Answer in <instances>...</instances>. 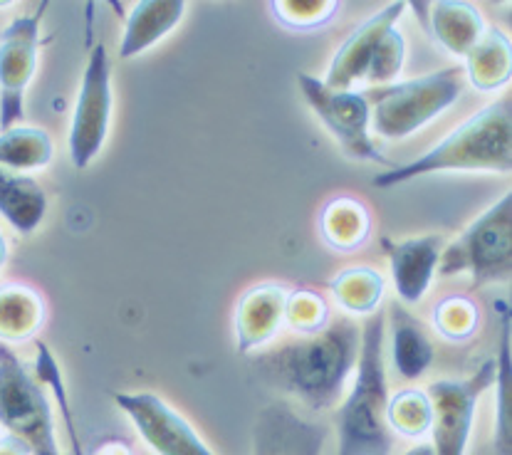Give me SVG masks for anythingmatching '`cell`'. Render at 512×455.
Returning a JSON list of instances; mask_svg holds the SVG:
<instances>
[{
  "instance_id": "cell-1",
  "label": "cell",
  "mask_w": 512,
  "mask_h": 455,
  "mask_svg": "<svg viewBox=\"0 0 512 455\" xmlns=\"http://www.w3.org/2000/svg\"><path fill=\"white\" fill-rule=\"evenodd\" d=\"M362 347V327L354 319H329L325 329L302 334L253 359L268 384L295 396L312 411L332 409L352 379Z\"/></svg>"
},
{
  "instance_id": "cell-2",
  "label": "cell",
  "mask_w": 512,
  "mask_h": 455,
  "mask_svg": "<svg viewBox=\"0 0 512 455\" xmlns=\"http://www.w3.org/2000/svg\"><path fill=\"white\" fill-rule=\"evenodd\" d=\"M510 174L512 171V99L510 94L485 104L453 129L441 144L409 164L374 176L376 188H396L431 174Z\"/></svg>"
},
{
  "instance_id": "cell-3",
  "label": "cell",
  "mask_w": 512,
  "mask_h": 455,
  "mask_svg": "<svg viewBox=\"0 0 512 455\" xmlns=\"http://www.w3.org/2000/svg\"><path fill=\"white\" fill-rule=\"evenodd\" d=\"M386 317L374 312L362 327V347L354 366V381L337 411V451L334 455H391L394 433L386 423L389 381L384 364Z\"/></svg>"
},
{
  "instance_id": "cell-4",
  "label": "cell",
  "mask_w": 512,
  "mask_h": 455,
  "mask_svg": "<svg viewBox=\"0 0 512 455\" xmlns=\"http://www.w3.org/2000/svg\"><path fill=\"white\" fill-rule=\"evenodd\" d=\"M466 90L463 67H446L414 80H396L394 85L374 87L367 94L369 127L376 137L401 141L414 137L423 127L453 107Z\"/></svg>"
},
{
  "instance_id": "cell-5",
  "label": "cell",
  "mask_w": 512,
  "mask_h": 455,
  "mask_svg": "<svg viewBox=\"0 0 512 455\" xmlns=\"http://www.w3.org/2000/svg\"><path fill=\"white\" fill-rule=\"evenodd\" d=\"M512 273V193L480 213L453 243H446L438 263L441 277L470 275L473 287L503 282Z\"/></svg>"
},
{
  "instance_id": "cell-6",
  "label": "cell",
  "mask_w": 512,
  "mask_h": 455,
  "mask_svg": "<svg viewBox=\"0 0 512 455\" xmlns=\"http://www.w3.org/2000/svg\"><path fill=\"white\" fill-rule=\"evenodd\" d=\"M0 426L33 455H62L43 384L5 344H0Z\"/></svg>"
},
{
  "instance_id": "cell-7",
  "label": "cell",
  "mask_w": 512,
  "mask_h": 455,
  "mask_svg": "<svg viewBox=\"0 0 512 455\" xmlns=\"http://www.w3.org/2000/svg\"><path fill=\"white\" fill-rule=\"evenodd\" d=\"M297 85L315 117L325 124L327 132L339 141V146L349 156L359 161H374V164L384 166V171L394 169V161L386 159L372 139V127H369L372 114H369L367 94L329 90L320 77L310 75V72H300Z\"/></svg>"
},
{
  "instance_id": "cell-8",
  "label": "cell",
  "mask_w": 512,
  "mask_h": 455,
  "mask_svg": "<svg viewBox=\"0 0 512 455\" xmlns=\"http://www.w3.org/2000/svg\"><path fill=\"white\" fill-rule=\"evenodd\" d=\"M495 381V359H485L466 379H441L428 384L431 399V448L436 455H466L473 436L478 401Z\"/></svg>"
},
{
  "instance_id": "cell-9",
  "label": "cell",
  "mask_w": 512,
  "mask_h": 455,
  "mask_svg": "<svg viewBox=\"0 0 512 455\" xmlns=\"http://www.w3.org/2000/svg\"><path fill=\"white\" fill-rule=\"evenodd\" d=\"M112 109V62H109L107 47L94 45L85 65V75H82L80 92H77L70 139H67L72 166L77 171H85L102 154L109 127H112Z\"/></svg>"
},
{
  "instance_id": "cell-10",
  "label": "cell",
  "mask_w": 512,
  "mask_h": 455,
  "mask_svg": "<svg viewBox=\"0 0 512 455\" xmlns=\"http://www.w3.org/2000/svg\"><path fill=\"white\" fill-rule=\"evenodd\" d=\"M47 0L30 15H18L0 30V132L15 127L25 112V92L40 62V25Z\"/></svg>"
},
{
  "instance_id": "cell-11",
  "label": "cell",
  "mask_w": 512,
  "mask_h": 455,
  "mask_svg": "<svg viewBox=\"0 0 512 455\" xmlns=\"http://www.w3.org/2000/svg\"><path fill=\"white\" fill-rule=\"evenodd\" d=\"M112 399L156 455H216L196 428L154 391H119Z\"/></svg>"
},
{
  "instance_id": "cell-12",
  "label": "cell",
  "mask_w": 512,
  "mask_h": 455,
  "mask_svg": "<svg viewBox=\"0 0 512 455\" xmlns=\"http://www.w3.org/2000/svg\"><path fill=\"white\" fill-rule=\"evenodd\" d=\"M404 10L406 3H401V0L389 3L386 8H381L379 13H374L372 18L364 20V23L344 40L342 47L334 52L332 62H329L327 77L322 80L329 90H352V85L367 80L369 65H372L381 40H384V35L389 33L391 28H396V23L401 20Z\"/></svg>"
},
{
  "instance_id": "cell-13",
  "label": "cell",
  "mask_w": 512,
  "mask_h": 455,
  "mask_svg": "<svg viewBox=\"0 0 512 455\" xmlns=\"http://www.w3.org/2000/svg\"><path fill=\"white\" fill-rule=\"evenodd\" d=\"M384 255L391 265V280H394L396 295L404 305H419L433 285L438 273L441 253L446 248V238L438 233L419 235L406 240H381Z\"/></svg>"
},
{
  "instance_id": "cell-14",
  "label": "cell",
  "mask_w": 512,
  "mask_h": 455,
  "mask_svg": "<svg viewBox=\"0 0 512 455\" xmlns=\"http://www.w3.org/2000/svg\"><path fill=\"white\" fill-rule=\"evenodd\" d=\"M287 290L280 282H260L243 292L235 307V349L238 354H250L260 347H268L280 329L285 327Z\"/></svg>"
},
{
  "instance_id": "cell-15",
  "label": "cell",
  "mask_w": 512,
  "mask_h": 455,
  "mask_svg": "<svg viewBox=\"0 0 512 455\" xmlns=\"http://www.w3.org/2000/svg\"><path fill=\"white\" fill-rule=\"evenodd\" d=\"M188 5L184 0H141L129 13L124 25L119 55L122 60H134L144 55L156 43L174 33L176 25L184 20Z\"/></svg>"
},
{
  "instance_id": "cell-16",
  "label": "cell",
  "mask_w": 512,
  "mask_h": 455,
  "mask_svg": "<svg viewBox=\"0 0 512 455\" xmlns=\"http://www.w3.org/2000/svg\"><path fill=\"white\" fill-rule=\"evenodd\" d=\"M391 329V362L396 374L406 381H416L431 369L436 349L423 324L401 305H394L389 312Z\"/></svg>"
},
{
  "instance_id": "cell-17",
  "label": "cell",
  "mask_w": 512,
  "mask_h": 455,
  "mask_svg": "<svg viewBox=\"0 0 512 455\" xmlns=\"http://www.w3.org/2000/svg\"><path fill=\"white\" fill-rule=\"evenodd\" d=\"M47 317L45 300L38 290L20 282L0 285V344L15 347L35 339Z\"/></svg>"
},
{
  "instance_id": "cell-18",
  "label": "cell",
  "mask_w": 512,
  "mask_h": 455,
  "mask_svg": "<svg viewBox=\"0 0 512 455\" xmlns=\"http://www.w3.org/2000/svg\"><path fill=\"white\" fill-rule=\"evenodd\" d=\"M428 30L436 38V43L446 47L451 55L466 57L485 33V20L478 8L463 0H441V3L428 5Z\"/></svg>"
},
{
  "instance_id": "cell-19",
  "label": "cell",
  "mask_w": 512,
  "mask_h": 455,
  "mask_svg": "<svg viewBox=\"0 0 512 455\" xmlns=\"http://www.w3.org/2000/svg\"><path fill=\"white\" fill-rule=\"evenodd\" d=\"M47 213V196L33 176L0 166V216L20 235H33Z\"/></svg>"
},
{
  "instance_id": "cell-20",
  "label": "cell",
  "mask_w": 512,
  "mask_h": 455,
  "mask_svg": "<svg viewBox=\"0 0 512 455\" xmlns=\"http://www.w3.org/2000/svg\"><path fill=\"white\" fill-rule=\"evenodd\" d=\"M466 80L478 92H495L505 87L512 77V43L500 28H485L483 38L468 52Z\"/></svg>"
},
{
  "instance_id": "cell-21",
  "label": "cell",
  "mask_w": 512,
  "mask_h": 455,
  "mask_svg": "<svg viewBox=\"0 0 512 455\" xmlns=\"http://www.w3.org/2000/svg\"><path fill=\"white\" fill-rule=\"evenodd\" d=\"M372 233V216L367 206L352 196L332 198L320 216L322 240L337 253H354Z\"/></svg>"
},
{
  "instance_id": "cell-22",
  "label": "cell",
  "mask_w": 512,
  "mask_h": 455,
  "mask_svg": "<svg viewBox=\"0 0 512 455\" xmlns=\"http://www.w3.org/2000/svg\"><path fill=\"white\" fill-rule=\"evenodd\" d=\"M55 159V144L45 129L38 127H15L0 132V166L13 174L30 176L43 171Z\"/></svg>"
},
{
  "instance_id": "cell-23",
  "label": "cell",
  "mask_w": 512,
  "mask_h": 455,
  "mask_svg": "<svg viewBox=\"0 0 512 455\" xmlns=\"http://www.w3.org/2000/svg\"><path fill=\"white\" fill-rule=\"evenodd\" d=\"M334 300L352 315H372L384 297V277L367 265L342 270L329 282Z\"/></svg>"
},
{
  "instance_id": "cell-24",
  "label": "cell",
  "mask_w": 512,
  "mask_h": 455,
  "mask_svg": "<svg viewBox=\"0 0 512 455\" xmlns=\"http://www.w3.org/2000/svg\"><path fill=\"white\" fill-rule=\"evenodd\" d=\"M35 379L43 384V389H47L55 399L57 409H60L62 423H65V433L67 441H70V453L72 455H87L85 446L80 441V431H77V421H75V411H72L70 404V394H67L65 386V376H62L60 362L52 354V349L47 347L45 342H35V369H33Z\"/></svg>"
},
{
  "instance_id": "cell-25",
  "label": "cell",
  "mask_w": 512,
  "mask_h": 455,
  "mask_svg": "<svg viewBox=\"0 0 512 455\" xmlns=\"http://www.w3.org/2000/svg\"><path fill=\"white\" fill-rule=\"evenodd\" d=\"M500 322V357L495 359V381H498V453L510 455V386H512V352H510V329L512 312L510 302H498Z\"/></svg>"
},
{
  "instance_id": "cell-26",
  "label": "cell",
  "mask_w": 512,
  "mask_h": 455,
  "mask_svg": "<svg viewBox=\"0 0 512 455\" xmlns=\"http://www.w3.org/2000/svg\"><path fill=\"white\" fill-rule=\"evenodd\" d=\"M433 409L431 399L421 389H401L399 394L389 396L386 406V423L391 433H399L404 438H423L431 433Z\"/></svg>"
},
{
  "instance_id": "cell-27",
  "label": "cell",
  "mask_w": 512,
  "mask_h": 455,
  "mask_svg": "<svg viewBox=\"0 0 512 455\" xmlns=\"http://www.w3.org/2000/svg\"><path fill=\"white\" fill-rule=\"evenodd\" d=\"M273 18L292 33H312L325 28L337 15V0H273Z\"/></svg>"
},
{
  "instance_id": "cell-28",
  "label": "cell",
  "mask_w": 512,
  "mask_h": 455,
  "mask_svg": "<svg viewBox=\"0 0 512 455\" xmlns=\"http://www.w3.org/2000/svg\"><path fill=\"white\" fill-rule=\"evenodd\" d=\"M478 307L473 300L461 295L446 297L443 302H438L436 310H433V327L438 329V334L451 342H466L478 329Z\"/></svg>"
},
{
  "instance_id": "cell-29",
  "label": "cell",
  "mask_w": 512,
  "mask_h": 455,
  "mask_svg": "<svg viewBox=\"0 0 512 455\" xmlns=\"http://www.w3.org/2000/svg\"><path fill=\"white\" fill-rule=\"evenodd\" d=\"M285 324L300 334H315L329 324L327 300L315 290H290L285 305Z\"/></svg>"
},
{
  "instance_id": "cell-30",
  "label": "cell",
  "mask_w": 512,
  "mask_h": 455,
  "mask_svg": "<svg viewBox=\"0 0 512 455\" xmlns=\"http://www.w3.org/2000/svg\"><path fill=\"white\" fill-rule=\"evenodd\" d=\"M406 62V38L396 28H391L389 33L381 40L379 50H376L372 65H369L367 80L374 87H386L394 85L399 72L404 70Z\"/></svg>"
},
{
  "instance_id": "cell-31",
  "label": "cell",
  "mask_w": 512,
  "mask_h": 455,
  "mask_svg": "<svg viewBox=\"0 0 512 455\" xmlns=\"http://www.w3.org/2000/svg\"><path fill=\"white\" fill-rule=\"evenodd\" d=\"M87 455H134V451L129 443L122 441V438H104V441H99L92 451H87Z\"/></svg>"
},
{
  "instance_id": "cell-32",
  "label": "cell",
  "mask_w": 512,
  "mask_h": 455,
  "mask_svg": "<svg viewBox=\"0 0 512 455\" xmlns=\"http://www.w3.org/2000/svg\"><path fill=\"white\" fill-rule=\"evenodd\" d=\"M0 455H33V451L23 441L5 433V436H0Z\"/></svg>"
},
{
  "instance_id": "cell-33",
  "label": "cell",
  "mask_w": 512,
  "mask_h": 455,
  "mask_svg": "<svg viewBox=\"0 0 512 455\" xmlns=\"http://www.w3.org/2000/svg\"><path fill=\"white\" fill-rule=\"evenodd\" d=\"M8 260H10V245H8V238H5V233L0 230V270L8 265Z\"/></svg>"
},
{
  "instance_id": "cell-34",
  "label": "cell",
  "mask_w": 512,
  "mask_h": 455,
  "mask_svg": "<svg viewBox=\"0 0 512 455\" xmlns=\"http://www.w3.org/2000/svg\"><path fill=\"white\" fill-rule=\"evenodd\" d=\"M404 455H436L433 453V448H431V443H416L414 448H409V451H406Z\"/></svg>"
}]
</instances>
